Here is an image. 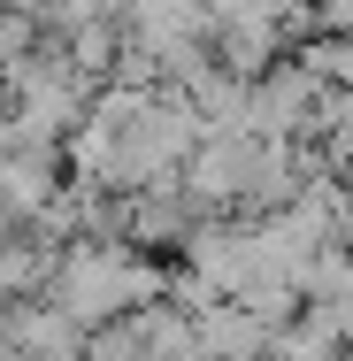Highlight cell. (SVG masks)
Returning a JSON list of instances; mask_svg holds the SVG:
<instances>
[{
    "label": "cell",
    "mask_w": 353,
    "mask_h": 361,
    "mask_svg": "<svg viewBox=\"0 0 353 361\" xmlns=\"http://www.w3.org/2000/svg\"><path fill=\"white\" fill-rule=\"evenodd\" d=\"M85 354H92V331L70 307H54V300L16 307V361H85Z\"/></svg>",
    "instance_id": "6da1fadb"
}]
</instances>
